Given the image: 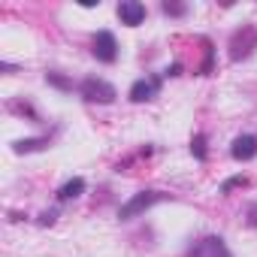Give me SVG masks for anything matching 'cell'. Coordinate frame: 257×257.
I'll use <instances>...</instances> for the list:
<instances>
[{
    "instance_id": "1",
    "label": "cell",
    "mask_w": 257,
    "mask_h": 257,
    "mask_svg": "<svg viewBox=\"0 0 257 257\" xmlns=\"http://www.w3.org/2000/svg\"><path fill=\"white\" fill-rule=\"evenodd\" d=\"M164 200H169V194H164V191H140V194H133L121 209H118V221H133V218H140V215H145L151 206H158V203H164Z\"/></svg>"
},
{
    "instance_id": "2",
    "label": "cell",
    "mask_w": 257,
    "mask_h": 257,
    "mask_svg": "<svg viewBox=\"0 0 257 257\" xmlns=\"http://www.w3.org/2000/svg\"><path fill=\"white\" fill-rule=\"evenodd\" d=\"M79 94L88 100V103H103V106H109V103H115L118 91L115 85H109L106 79H97V76H88L79 82Z\"/></svg>"
},
{
    "instance_id": "3",
    "label": "cell",
    "mask_w": 257,
    "mask_h": 257,
    "mask_svg": "<svg viewBox=\"0 0 257 257\" xmlns=\"http://www.w3.org/2000/svg\"><path fill=\"white\" fill-rule=\"evenodd\" d=\"M254 48H257V27H254V24H242V27L233 33V40H230V61H245V58H251Z\"/></svg>"
},
{
    "instance_id": "4",
    "label": "cell",
    "mask_w": 257,
    "mask_h": 257,
    "mask_svg": "<svg viewBox=\"0 0 257 257\" xmlns=\"http://www.w3.org/2000/svg\"><path fill=\"white\" fill-rule=\"evenodd\" d=\"M185 257H233L227 242L221 236H200L197 242L185 251Z\"/></svg>"
},
{
    "instance_id": "5",
    "label": "cell",
    "mask_w": 257,
    "mask_h": 257,
    "mask_svg": "<svg viewBox=\"0 0 257 257\" xmlns=\"http://www.w3.org/2000/svg\"><path fill=\"white\" fill-rule=\"evenodd\" d=\"M91 55L103 64H115L118 61V43H115V33L112 30H97L94 40H91Z\"/></svg>"
},
{
    "instance_id": "6",
    "label": "cell",
    "mask_w": 257,
    "mask_h": 257,
    "mask_svg": "<svg viewBox=\"0 0 257 257\" xmlns=\"http://www.w3.org/2000/svg\"><path fill=\"white\" fill-rule=\"evenodd\" d=\"M161 91V76H148V79H136L130 85V100L133 103H148Z\"/></svg>"
},
{
    "instance_id": "7",
    "label": "cell",
    "mask_w": 257,
    "mask_h": 257,
    "mask_svg": "<svg viewBox=\"0 0 257 257\" xmlns=\"http://www.w3.org/2000/svg\"><path fill=\"white\" fill-rule=\"evenodd\" d=\"M118 19L127 27H140L145 22V6L140 0H121V3H118Z\"/></svg>"
},
{
    "instance_id": "8",
    "label": "cell",
    "mask_w": 257,
    "mask_h": 257,
    "mask_svg": "<svg viewBox=\"0 0 257 257\" xmlns=\"http://www.w3.org/2000/svg\"><path fill=\"white\" fill-rule=\"evenodd\" d=\"M230 154H233V161H251L254 154H257V136H251V133L236 136Z\"/></svg>"
},
{
    "instance_id": "9",
    "label": "cell",
    "mask_w": 257,
    "mask_h": 257,
    "mask_svg": "<svg viewBox=\"0 0 257 257\" xmlns=\"http://www.w3.org/2000/svg\"><path fill=\"white\" fill-rule=\"evenodd\" d=\"M48 145H51L48 136H33V140H19L12 148H15V154H30V151H43Z\"/></svg>"
},
{
    "instance_id": "10",
    "label": "cell",
    "mask_w": 257,
    "mask_h": 257,
    "mask_svg": "<svg viewBox=\"0 0 257 257\" xmlns=\"http://www.w3.org/2000/svg\"><path fill=\"white\" fill-rule=\"evenodd\" d=\"M82 194H85V179H82V176H76V179H70L67 185H61L58 200H61V203H67V200H76V197H82Z\"/></svg>"
},
{
    "instance_id": "11",
    "label": "cell",
    "mask_w": 257,
    "mask_h": 257,
    "mask_svg": "<svg viewBox=\"0 0 257 257\" xmlns=\"http://www.w3.org/2000/svg\"><path fill=\"white\" fill-rule=\"evenodd\" d=\"M46 82L51 85V88H58V91H73V82L67 79L64 73H58V70H48L46 73Z\"/></svg>"
},
{
    "instance_id": "12",
    "label": "cell",
    "mask_w": 257,
    "mask_h": 257,
    "mask_svg": "<svg viewBox=\"0 0 257 257\" xmlns=\"http://www.w3.org/2000/svg\"><path fill=\"white\" fill-rule=\"evenodd\" d=\"M206 142H209V140H206V133H197L194 140H191V154H194L197 161H206V158H209V148H206Z\"/></svg>"
},
{
    "instance_id": "13",
    "label": "cell",
    "mask_w": 257,
    "mask_h": 257,
    "mask_svg": "<svg viewBox=\"0 0 257 257\" xmlns=\"http://www.w3.org/2000/svg\"><path fill=\"white\" fill-rule=\"evenodd\" d=\"M245 185H248L245 176H233V179H227L224 185H221V194H230V191H236V187H245Z\"/></svg>"
},
{
    "instance_id": "14",
    "label": "cell",
    "mask_w": 257,
    "mask_h": 257,
    "mask_svg": "<svg viewBox=\"0 0 257 257\" xmlns=\"http://www.w3.org/2000/svg\"><path fill=\"white\" fill-rule=\"evenodd\" d=\"M161 9H164L166 15H185V12H187V6H185V3H169V0H164Z\"/></svg>"
},
{
    "instance_id": "15",
    "label": "cell",
    "mask_w": 257,
    "mask_h": 257,
    "mask_svg": "<svg viewBox=\"0 0 257 257\" xmlns=\"http://www.w3.org/2000/svg\"><path fill=\"white\" fill-rule=\"evenodd\" d=\"M245 224H248V227H257V203L248 206V212H245Z\"/></svg>"
},
{
    "instance_id": "16",
    "label": "cell",
    "mask_w": 257,
    "mask_h": 257,
    "mask_svg": "<svg viewBox=\"0 0 257 257\" xmlns=\"http://www.w3.org/2000/svg\"><path fill=\"white\" fill-rule=\"evenodd\" d=\"M55 218H58V209H46L43 215H40V224L46 227V224H55Z\"/></svg>"
},
{
    "instance_id": "17",
    "label": "cell",
    "mask_w": 257,
    "mask_h": 257,
    "mask_svg": "<svg viewBox=\"0 0 257 257\" xmlns=\"http://www.w3.org/2000/svg\"><path fill=\"white\" fill-rule=\"evenodd\" d=\"M166 76H182V64H173V67H166Z\"/></svg>"
}]
</instances>
